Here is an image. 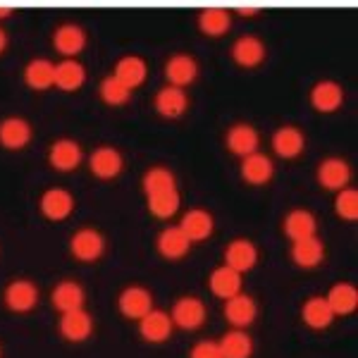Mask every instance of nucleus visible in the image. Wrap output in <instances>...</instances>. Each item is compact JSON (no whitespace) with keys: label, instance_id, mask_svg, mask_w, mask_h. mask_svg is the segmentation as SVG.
Returning <instances> with one entry per match:
<instances>
[{"label":"nucleus","instance_id":"nucleus-20","mask_svg":"<svg viewBox=\"0 0 358 358\" xmlns=\"http://www.w3.org/2000/svg\"><path fill=\"white\" fill-rule=\"evenodd\" d=\"M189 106V98L184 94L182 89H177V86H165V89L158 91V96H155V110H158L163 117H179V115H184Z\"/></svg>","mask_w":358,"mask_h":358},{"label":"nucleus","instance_id":"nucleus-30","mask_svg":"<svg viewBox=\"0 0 358 358\" xmlns=\"http://www.w3.org/2000/svg\"><path fill=\"white\" fill-rule=\"evenodd\" d=\"M53 306L57 310H62V313L79 310L84 306V289L77 282H60L53 289Z\"/></svg>","mask_w":358,"mask_h":358},{"label":"nucleus","instance_id":"nucleus-15","mask_svg":"<svg viewBox=\"0 0 358 358\" xmlns=\"http://www.w3.org/2000/svg\"><path fill=\"white\" fill-rule=\"evenodd\" d=\"M208 285H210V292L215 294V296H220V299L227 301V299L241 294V273H236V270L222 265V268L213 270Z\"/></svg>","mask_w":358,"mask_h":358},{"label":"nucleus","instance_id":"nucleus-37","mask_svg":"<svg viewBox=\"0 0 358 358\" xmlns=\"http://www.w3.org/2000/svg\"><path fill=\"white\" fill-rule=\"evenodd\" d=\"M131 91L127 89L124 84H120L115 77H108L101 82V98L108 103V106H122V103L129 101Z\"/></svg>","mask_w":358,"mask_h":358},{"label":"nucleus","instance_id":"nucleus-26","mask_svg":"<svg viewBox=\"0 0 358 358\" xmlns=\"http://www.w3.org/2000/svg\"><path fill=\"white\" fill-rule=\"evenodd\" d=\"M325 256V246L317 236H308V239L294 241L292 246V258L299 268H315Z\"/></svg>","mask_w":358,"mask_h":358},{"label":"nucleus","instance_id":"nucleus-32","mask_svg":"<svg viewBox=\"0 0 358 358\" xmlns=\"http://www.w3.org/2000/svg\"><path fill=\"white\" fill-rule=\"evenodd\" d=\"M315 217L310 215L308 210H294L287 215L285 220V232L287 236H292V241H301L308 239V236H315Z\"/></svg>","mask_w":358,"mask_h":358},{"label":"nucleus","instance_id":"nucleus-29","mask_svg":"<svg viewBox=\"0 0 358 358\" xmlns=\"http://www.w3.org/2000/svg\"><path fill=\"white\" fill-rule=\"evenodd\" d=\"M303 322L308 327H313V330H325V327L332 325L334 320V313L330 310V306H327L325 296H313L308 299L303 306Z\"/></svg>","mask_w":358,"mask_h":358},{"label":"nucleus","instance_id":"nucleus-22","mask_svg":"<svg viewBox=\"0 0 358 358\" xmlns=\"http://www.w3.org/2000/svg\"><path fill=\"white\" fill-rule=\"evenodd\" d=\"M227 148L232 151L234 155H246L256 153L258 148V131L253 129L251 124H234L227 134Z\"/></svg>","mask_w":358,"mask_h":358},{"label":"nucleus","instance_id":"nucleus-34","mask_svg":"<svg viewBox=\"0 0 358 358\" xmlns=\"http://www.w3.org/2000/svg\"><path fill=\"white\" fill-rule=\"evenodd\" d=\"M220 351L222 358H248L253 351V342L244 330H232L222 337Z\"/></svg>","mask_w":358,"mask_h":358},{"label":"nucleus","instance_id":"nucleus-41","mask_svg":"<svg viewBox=\"0 0 358 358\" xmlns=\"http://www.w3.org/2000/svg\"><path fill=\"white\" fill-rule=\"evenodd\" d=\"M5 45H8V34H5L3 29H0V53L5 50Z\"/></svg>","mask_w":358,"mask_h":358},{"label":"nucleus","instance_id":"nucleus-9","mask_svg":"<svg viewBox=\"0 0 358 358\" xmlns=\"http://www.w3.org/2000/svg\"><path fill=\"white\" fill-rule=\"evenodd\" d=\"M141 337L146 342H153V344H160L170 337L172 332V317L165 313V310H148L146 315L141 317Z\"/></svg>","mask_w":358,"mask_h":358},{"label":"nucleus","instance_id":"nucleus-39","mask_svg":"<svg viewBox=\"0 0 358 358\" xmlns=\"http://www.w3.org/2000/svg\"><path fill=\"white\" fill-rule=\"evenodd\" d=\"M189 358H222L220 344L217 342H199L192 349Z\"/></svg>","mask_w":358,"mask_h":358},{"label":"nucleus","instance_id":"nucleus-1","mask_svg":"<svg viewBox=\"0 0 358 358\" xmlns=\"http://www.w3.org/2000/svg\"><path fill=\"white\" fill-rule=\"evenodd\" d=\"M170 317L182 330H196V327H201L206 320V306L196 296H184L172 306Z\"/></svg>","mask_w":358,"mask_h":358},{"label":"nucleus","instance_id":"nucleus-21","mask_svg":"<svg viewBox=\"0 0 358 358\" xmlns=\"http://www.w3.org/2000/svg\"><path fill=\"white\" fill-rule=\"evenodd\" d=\"M192 248V241L187 239V234L179 227H167L160 232L158 236V251L163 253L170 261H177V258H184Z\"/></svg>","mask_w":358,"mask_h":358},{"label":"nucleus","instance_id":"nucleus-28","mask_svg":"<svg viewBox=\"0 0 358 358\" xmlns=\"http://www.w3.org/2000/svg\"><path fill=\"white\" fill-rule=\"evenodd\" d=\"M24 82L36 91H45L55 86V65L50 60H31L24 69Z\"/></svg>","mask_w":358,"mask_h":358},{"label":"nucleus","instance_id":"nucleus-6","mask_svg":"<svg viewBox=\"0 0 358 358\" xmlns=\"http://www.w3.org/2000/svg\"><path fill=\"white\" fill-rule=\"evenodd\" d=\"M120 310L122 315L131 317V320H141L148 310H153V299L143 287H129L120 294Z\"/></svg>","mask_w":358,"mask_h":358},{"label":"nucleus","instance_id":"nucleus-17","mask_svg":"<svg viewBox=\"0 0 358 358\" xmlns=\"http://www.w3.org/2000/svg\"><path fill=\"white\" fill-rule=\"evenodd\" d=\"M344 101V91L337 82H317L310 91V103L320 113H334Z\"/></svg>","mask_w":358,"mask_h":358},{"label":"nucleus","instance_id":"nucleus-4","mask_svg":"<svg viewBox=\"0 0 358 358\" xmlns=\"http://www.w3.org/2000/svg\"><path fill=\"white\" fill-rule=\"evenodd\" d=\"M349 177H351V167L346 160L327 158L317 167V182L325 189H332V192H342L346 184H349Z\"/></svg>","mask_w":358,"mask_h":358},{"label":"nucleus","instance_id":"nucleus-31","mask_svg":"<svg viewBox=\"0 0 358 358\" xmlns=\"http://www.w3.org/2000/svg\"><path fill=\"white\" fill-rule=\"evenodd\" d=\"M84 82H86L84 65H79L77 60H62L60 65H55V86L57 89L77 91Z\"/></svg>","mask_w":358,"mask_h":358},{"label":"nucleus","instance_id":"nucleus-12","mask_svg":"<svg viewBox=\"0 0 358 358\" xmlns=\"http://www.w3.org/2000/svg\"><path fill=\"white\" fill-rule=\"evenodd\" d=\"M224 261H227V268L236 270V273H246L258 263V251L248 239H236L224 251Z\"/></svg>","mask_w":358,"mask_h":358},{"label":"nucleus","instance_id":"nucleus-27","mask_svg":"<svg viewBox=\"0 0 358 358\" xmlns=\"http://www.w3.org/2000/svg\"><path fill=\"white\" fill-rule=\"evenodd\" d=\"M232 57L241 67H256L265 60V45L261 38H256V36H241L239 41L234 43Z\"/></svg>","mask_w":358,"mask_h":358},{"label":"nucleus","instance_id":"nucleus-19","mask_svg":"<svg viewBox=\"0 0 358 358\" xmlns=\"http://www.w3.org/2000/svg\"><path fill=\"white\" fill-rule=\"evenodd\" d=\"M91 172L101 179H113L122 172V155L110 146L96 148L91 155Z\"/></svg>","mask_w":358,"mask_h":358},{"label":"nucleus","instance_id":"nucleus-35","mask_svg":"<svg viewBox=\"0 0 358 358\" xmlns=\"http://www.w3.org/2000/svg\"><path fill=\"white\" fill-rule=\"evenodd\" d=\"M179 192L177 189H170V192H160L148 196V210L153 213L155 217L165 220V217H172L179 210Z\"/></svg>","mask_w":358,"mask_h":358},{"label":"nucleus","instance_id":"nucleus-25","mask_svg":"<svg viewBox=\"0 0 358 358\" xmlns=\"http://www.w3.org/2000/svg\"><path fill=\"white\" fill-rule=\"evenodd\" d=\"M303 143L306 138L296 127H280L273 136V148L282 158H296L303 151Z\"/></svg>","mask_w":358,"mask_h":358},{"label":"nucleus","instance_id":"nucleus-13","mask_svg":"<svg viewBox=\"0 0 358 358\" xmlns=\"http://www.w3.org/2000/svg\"><path fill=\"white\" fill-rule=\"evenodd\" d=\"M213 215L206 210H201V208H194V210H189L187 215L182 217V224H179V229H182L184 234H187V239L192 241H203L208 236L213 234Z\"/></svg>","mask_w":358,"mask_h":358},{"label":"nucleus","instance_id":"nucleus-10","mask_svg":"<svg viewBox=\"0 0 358 358\" xmlns=\"http://www.w3.org/2000/svg\"><path fill=\"white\" fill-rule=\"evenodd\" d=\"M50 165L60 172H69L74 170L79 163H82V146L72 138H60L50 146Z\"/></svg>","mask_w":358,"mask_h":358},{"label":"nucleus","instance_id":"nucleus-5","mask_svg":"<svg viewBox=\"0 0 358 358\" xmlns=\"http://www.w3.org/2000/svg\"><path fill=\"white\" fill-rule=\"evenodd\" d=\"M60 332L69 342H84V339H89L91 332H94V320H91V315L86 313L84 308L69 310V313H62Z\"/></svg>","mask_w":358,"mask_h":358},{"label":"nucleus","instance_id":"nucleus-33","mask_svg":"<svg viewBox=\"0 0 358 358\" xmlns=\"http://www.w3.org/2000/svg\"><path fill=\"white\" fill-rule=\"evenodd\" d=\"M199 27L208 36H222L232 27V15L224 8H206L199 17Z\"/></svg>","mask_w":358,"mask_h":358},{"label":"nucleus","instance_id":"nucleus-7","mask_svg":"<svg viewBox=\"0 0 358 358\" xmlns=\"http://www.w3.org/2000/svg\"><path fill=\"white\" fill-rule=\"evenodd\" d=\"M256 315H258L256 301L251 296H246V294H236V296L227 299V303H224V317L232 322L236 330L248 327L256 320Z\"/></svg>","mask_w":358,"mask_h":358},{"label":"nucleus","instance_id":"nucleus-18","mask_svg":"<svg viewBox=\"0 0 358 358\" xmlns=\"http://www.w3.org/2000/svg\"><path fill=\"white\" fill-rule=\"evenodd\" d=\"M53 43L57 48V53L67 55V60H69L72 55H77V53H82V50H84L86 34H84V29L77 27V24H62V27H57V31L53 36Z\"/></svg>","mask_w":358,"mask_h":358},{"label":"nucleus","instance_id":"nucleus-24","mask_svg":"<svg viewBox=\"0 0 358 358\" xmlns=\"http://www.w3.org/2000/svg\"><path fill=\"white\" fill-rule=\"evenodd\" d=\"M325 301L334 315H349V313H354L356 306H358V292L354 285L342 282V285L332 287L330 294L325 296Z\"/></svg>","mask_w":358,"mask_h":358},{"label":"nucleus","instance_id":"nucleus-38","mask_svg":"<svg viewBox=\"0 0 358 358\" xmlns=\"http://www.w3.org/2000/svg\"><path fill=\"white\" fill-rule=\"evenodd\" d=\"M334 210H337L339 217L344 220H356L358 217V192L356 189H342L337 194V201H334Z\"/></svg>","mask_w":358,"mask_h":358},{"label":"nucleus","instance_id":"nucleus-3","mask_svg":"<svg viewBox=\"0 0 358 358\" xmlns=\"http://www.w3.org/2000/svg\"><path fill=\"white\" fill-rule=\"evenodd\" d=\"M36 301H38V289L29 280H17L5 289V303L15 313H27V310H31L36 306Z\"/></svg>","mask_w":358,"mask_h":358},{"label":"nucleus","instance_id":"nucleus-2","mask_svg":"<svg viewBox=\"0 0 358 358\" xmlns=\"http://www.w3.org/2000/svg\"><path fill=\"white\" fill-rule=\"evenodd\" d=\"M69 248H72V256L79 258L84 263H94L103 256V248H106V241L103 236L96 232V229H79L77 234L69 241Z\"/></svg>","mask_w":358,"mask_h":358},{"label":"nucleus","instance_id":"nucleus-42","mask_svg":"<svg viewBox=\"0 0 358 358\" xmlns=\"http://www.w3.org/2000/svg\"><path fill=\"white\" fill-rule=\"evenodd\" d=\"M10 10H13L10 5H0V20H3V17H8V15H10Z\"/></svg>","mask_w":358,"mask_h":358},{"label":"nucleus","instance_id":"nucleus-8","mask_svg":"<svg viewBox=\"0 0 358 358\" xmlns=\"http://www.w3.org/2000/svg\"><path fill=\"white\" fill-rule=\"evenodd\" d=\"M273 175H275L273 160H270L268 155L258 153V151L246 155L244 163H241V177H244L248 184H253V187L268 184L270 179H273Z\"/></svg>","mask_w":358,"mask_h":358},{"label":"nucleus","instance_id":"nucleus-11","mask_svg":"<svg viewBox=\"0 0 358 358\" xmlns=\"http://www.w3.org/2000/svg\"><path fill=\"white\" fill-rule=\"evenodd\" d=\"M31 141V127L27 120L20 117H8L5 122H0V143L10 151H20Z\"/></svg>","mask_w":358,"mask_h":358},{"label":"nucleus","instance_id":"nucleus-23","mask_svg":"<svg viewBox=\"0 0 358 358\" xmlns=\"http://www.w3.org/2000/svg\"><path fill=\"white\" fill-rule=\"evenodd\" d=\"M115 79H117L120 84H124L127 89H136V86L143 84V79H146V62L141 60V57H122V60L115 65Z\"/></svg>","mask_w":358,"mask_h":358},{"label":"nucleus","instance_id":"nucleus-14","mask_svg":"<svg viewBox=\"0 0 358 358\" xmlns=\"http://www.w3.org/2000/svg\"><path fill=\"white\" fill-rule=\"evenodd\" d=\"M196 74H199V65L192 55H175L165 65V77L170 79V86H177V89L192 84Z\"/></svg>","mask_w":358,"mask_h":358},{"label":"nucleus","instance_id":"nucleus-36","mask_svg":"<svg viewBox=\"0 0 358 358\" xmlns=\"http://www.w3.org/2000/svg\"><path fill=\"white\" fill-rule=\"evenodd\" d=\"M170 189H177V182L167 167H153V170H148L143 175V192H146V196L170 192Z\"/></svg>","mask_w":358,"mask_h":358},{"label":"nucleus","instance_id":"nucleus-16","mask_svg":"<svg viewBox=\"0 0 358 358\" xmlns=\"http://www.w3.org/2000/svg\"><path fill=\"white\" fill-rule=\"evenodd\" d=\"M72 208H74V199L65 189H50V192H45L41 196V213L48 220H65L69 213H72Z\"/></svg>","mask_w":358,"mask_h":358},{"label":"nucleus","instance_id":"nucleus-40","mask_svg":"<svg viewBox=\"0 0 358 358\" xmlns=\"http://www.w3.org/2000/svg\"><path fill=\"white\" fill-rule=\"evenodd\" d=\"M258 10V5H236V13H241L244 17H251Z\"/></svg>","mask_w":358,"mask_h":358}]
</instances>
